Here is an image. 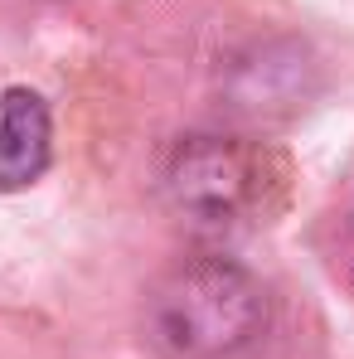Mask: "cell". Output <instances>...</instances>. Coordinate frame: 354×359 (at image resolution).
<instances>
[{"instance_id": "6da1fadb", "label": "cell", "mask_w": 354, "mask_h": 359, "mask_svg": "<svg viewBox=\"0 0 354 359\" xmlns=\"http://www.w3.org/2000/svg\"><path fill=\"white\" fill-rule=\"evenodd\" d=\"M262 330L257 282L219 257L189 262L156 292V340L179 359H224Z\"/></svg>"}, {"instance_id": "3957f363", "label": "cell", "mask_w": 354, "mask_h": 359, "mask_svg": "<svg viewBox=\"0 0 354 359\" xmlns=\"http://www.w3.org/2000/svg\"><path fill=\"white\" fill-rule=\"evenodd\" d=\"M54 156V121L39 93L10 88L0 97V189H25Z\"/></svg>"}, {"instance_id": "7a4b0ae2", "label": "cell", "mask_w": 354, "mask_h": 359, "mask_svg": "<svg viewBox=\"0 0 354 359\" xmlns=\"http://www.w3.org/2000/svg\"><path fill=\"white\" fill-rule=\"evenodd\" d=\"M267 184V161L238 136H184L165 165V189L184 214L224 224L243 219Z\"/></svg>"}]
</instances>
